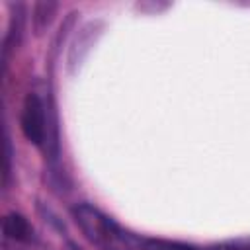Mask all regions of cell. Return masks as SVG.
Listing matches in <instances>:
<instances>
[{
	"label": "cell",
	"instance_id": "6da1fadb",
	"mask_svg": "<svg viewBox=\"0 0 250 250\" xmlns=\"http://www.w3.org/2000/svg\"><path fill=\"white\" fill-rule=\"evenodd\" d=\"M72 219L82 230V234L100 250H137L141 248V242L137 236L127 232L121 225H117L113 219L104 215L100 209L78 203L72 207Z\"/></svg>",
	"mask_w": 250,
	"mask_h": 250
},
{
	"label": "cell",
	"instance_id": "3957f363",
	"mask_svg": "<svg viewBox=\"0 0 250 250\" xmlns=\"http://www.w3.org/2000/svg\"><path fill=\"white\" fill-rule=\"evenodd\" d=\"M2 238L4 240H29L35 236L29 221L20 213H8L2 223Z\"/></svg>",
	"mask_w": 250,
	"mask_h": 250
},
{
	"label": "cell",
	"instance_id": "277c9868",
	"mask_svg": "<svg viewBox=\"0 0 250 250\" xmlns=\"http://www.w3.org/2000/svg\"><path fill=\"white\" fill-rule=\"evenodd\" d=\"M141 250H199L191 244L178 242V240H162V238H148L141 242Z\"/></svg>",
	"mask_w": 250,
	"mask_h": 250
},
{
	"label": "cell",
	"instance_id": "7a4b0ae2",
	"mask_svg": "<svg viewBox=\"0 0 250 250\" xmlns=\"http://www.w3.org/2000/svg\"><path fill=\"white\" fill-rule=\"evenodd\" d=\"M47 111L43 100L29 92L23 100L21 107V131L25 139L37 146H43L49 141V129H47Z\"/></svg>",
	"mask_w": 250,
	"mask_h": 250
},
{
	"label": "cell",
	"instance_id": "5b68a950",
	"mask_svg": "<svg viewBox=\"0 0 250 250\" xmlns=\"http://www.w3.org/2000/svg\"><path fill=\"white\" fill-rule=\"evenodd\" d=\"M57 4L55 2H41L35 6V16H33V21H35V29L37 33H41V29H45L53 18V12H55Z\"/></svg>",
	"mask_w": 250,
	"mask_h": 250
},
{
	"label": "cell",
	"instance_id": "52a82bcc",
	"mask_svg": "<svg viewBox=\"0 0 250 250\" xmlns=\"http://www.w3.org/2000/svg\"><path fill=\"white\" fill-rule=\"evenodd\" d=\"M64 250H82L78 244H74V242H66V246H64Z\"/></svg>",
	"mask_w": 250,
	"mask_h": 250
},
{
	"label": "cell",
	"instance_id": "8992f818",
	"mask_svg": "<svg viewBox=\"0 0 250 250\" xmlns=\"http://www.w3.org/2000/svg\"><path fill=\"white\" fill-rule=\"evenodd\" d=\"M2 248L4 250H47L37 236L29 238V240H4L2 238Z\"/></svg>",
	"mask_w": 250,
	"mask_h": 250
}]
</instances>
